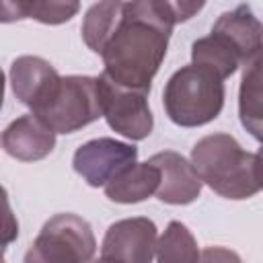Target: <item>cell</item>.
Instances as JSON below:
<instances>
[{
	"mask_svg": "<svg viewBox=\"0 0 263 263\" xmlns=\"http://www.w3.org/2000/svg\"><path fill=\"white\" fill-rule=\"evenodd\" d=\"M175 25L166 0L121 2L115 27L99 53L105 66L103 76L115 86L148 95Z\"/></svg>",
	"mask_w": 263,
	"mask_h": 263,
	"instance_id": "6da1fadb",
	"label": "cell"
},
{
	"mask_svg": "<svg viewBox=\"0 0 263 263\" xmlns=\"http://www.w3.org/2000/svg\"><path fill=\"white\" fill-rule=\"evenodd\" d=\"M261 158L230 134H210L191 148V166L201 183L226 199H249L261 191Z\"/></svg>",
	"mask_w": 263,
	"mask_h": 263,
	"instance_id": "7a4b0ae2",
	"label": "cell"
},
{
	"mask_svg": "<svg viewBox=\"0 0 263 263\" xmlns=\"http://www.w3.org/2000/svg\"><path fill=\"white\" fill-rule=\"evenodd\" d=\"M224 80L193 64L179 68L162 90L168 119L181 127H199L214 121L224 107Z\"/></svg>",
	"mask_w": 263,
	"mask_h": 263,
	"instance_id": "3957f363",
	"label": "cell"
},
{
	"mask_svg": "<svg viewBox=\"0 0 263 263\" xmlns=\"http://www.w3.org/2000/svg\"><path fill=\"white\" fill-rule=\"evenodd\" d=\"M31 115L43 121L53 134H72L86 127L103 117L101 76H60L55 88Z\"/></svg>",
	"mask_w": 263,
	"mask_h": 263,
	"instance_id": "277c9868",
	"label": "cell"
},
{
	"mask_svg": "<svg viewBox=\"0 0 263 263\" xmlns=\"http://www.w3.org/2000/svg\"><path fill=\"white\" fill-rule=\"evenodd\" d=\"M97 238L90 224L70 212L51 216L29 245L23 263H90Z\"/></svg>",
	"mask_w": 263,
	"mask_h": 263,
	"instance_id": "5b68a950",
	"label": "cell"
},
{
	"mask_svg": "<svg viewBox=\"0 0 263 263\" xmlns=\"http://www.w3.org/2000/svg\"><path fill=\"white\" fill-rule=\"evenodd\" d=\"M103 82V117L109 127L127 140H144L152 134L154 117L148 95L115 86L101 74Z\"/></svg>",
	"mask_w": 263,
	"mask_h": 263,
	"instance_id": "8992f818",
	"label": "cell"
},
{
	"mask_svg": "<svg viewBox=\"0 0 263 263\" xmlns=\"http://www.w3.org/2000/svg\"><path fill=\"white\" fill-rule=\"evenodd\" d=\"M138 148L115 138H95L76 148L72 166L90 185L105 187L119 171L136 162Z\"/></svg>",
	"mask_w": 263,
	"mask_h": 263,
	"instance_id": "52a82bcc",
	"label": "cell"
},
{
	"mask_svg": "<svg viewBox=\"0 0 263 263\" xmlns=\"http://www.w3.org/2000/svg\"><path fill=\"white\" fill-rule=\"evenodd\" d=\"M158 228L150 218L136 216L113 222L103 238L101 257L119 263H152Z\"/></svg>",
	"mask_w": 263,
	"mask_h": 263,
	"instance_id": "ba28073f",
	"label": "cell"
},
{
	"mask_svg": "<svg viewBox=\"0 0 263 263\" xmlns=\"http://www.w3.org/2000/svg\"><path fill=\"white\" fill-rule=\"evenodd\" d=\"M160 173V181L156 187V197L171 205H187L195 201L201 193V181L191 166V162L173 150L156 152L148 158Z\"/></svg>",
	"mask_w": 263,
	"mask_h": 263,
	"instance_id": "9c48e42d",
	"label": "cell"
},
{
	"mask_svg": "<svg viewBox=\"0 0 263 263\" xmlns=\"http://www.w3.org/2000/svg\"><path fill=\"white\" fill-rule=\"evenodd\" d=\"M60 80L58 70L39 55H21L10 66V86L14 97L31 109H39Z\"/></svg>",
	"mask_w": 263,
	"mask_h": 263,
	"instance_id": "30bf717a",
	"label": "cell"
},
{
	"mask_svg": "<svg viewBox=\"0 0 263 263\" xmlns=\"http://www.w3.org/2000/svg\"><path fill=\"white\" fill-rule=\"evenodd\" d=\"M261 23L249 4H238L234 10L222 12L212 27V33L238 53L242 66L261 58Z\"/></svg>",
	"mask_w": 263,
	"mask_h": 263,
	"instance_id": "8fae6325",
	"label": "cell"
},
{
	"mask_svg": "<svg viewBox=\"0 0 263 263\" xmlns=\"http://www.w3.org/2000/svg\"><path fill=\"white\" fill-rule=\"evenodd\" d=\"M2 148L8 156L23 162L41 160L55 148V134L29 113L8 123L2 132Z\"/></svg>",
	"mask_w": 263,
	"mask_h": 263,
	"instance_id": "7c38bea8",
	"label": "cell"
},
{
	"mask_svg": "<svg viewBox=\"0 0 263 263\" xmlns=\"http://www.w3.org/2000/svg\"><path fill=\"white\" fill-rule=\"evenodd\" d=\"M158 181L160 173L154 164L132 162L105 185V195L115 203H138L156 193Z\"/></svg>",
	"mask_w": 263,
	"mask_h": 263,
	"instance_id": "4fadbf2b",
	"label": "cell"
},
{
	"mask_svg": "<svg viewBox=\"0 0 263 263\" xmlns=\"http://www.w3.org/2000/svg\"><path fill=\"white\" fill-rule=\"evenodd\" d=\"M191 64L216 74L220 80L232 76L238 66H242L238 53L218 35L210 33L191 45Z\"/></svg>",
	"mask_w": 263,
	"mask_h": 263,
	"instance_id": "5bb4252c",
	"label": "cell"
},
{
	"mask_svg": "<svg viewBox=\"0 0 263 263\" xmlns=\"http://www.w3.org/2000/svg\"><path fill=\"white\" fill-rule=\"evenodd\" d=\"M242 68L238 92L240 123L255 140H261V58H255Z\"/></svg>",
	"mask_w": 263,
	"mask_h": 263,
	"instance_id": "9a60e30c",
	"label": "cell"
},
{
	"mask_svg": "<svg viewBox=\"0 0 263 263\" xmlns=\"http://www.w3.org/2000/svg\"><path fill=\"white\" fill-rule=\"evenodd\" d=\"M154 255L156 263H197L199 249L191 230L183 222L173 220L156 240Z\"/></svg>",
	"mask_w": 263,
	"mask_h": 263,
	"instance_id": "2e32d148",
	"label": "cell"
},
{
	"mask_svg": "<svg viewBox=\"0 0 263 263\" xmlns=\"http://www.w3.org/2000/svg\"><path fill=\"white\" fill-rule=\"evenodd\" d=\"M119 10H121V2H97L86 10L80 31L88 49H92L95 53H101L103 45L107 43L115 27Z\"/></svg>",
	"mask_w": 263,
	"mask_h": 263,
	"instance_id": "e0dca14e",
	"label": "cell"
},
{
	"mask_svg": "<svg viewBox=\"0 0 263 263\" xmlns=\"http://www.w3.org/2000/svg\"><path fill=\"white\" fill-rule=\"evenodd\" d=\"M80 10V4L74 0L58 2V0H25V16L39 21L43 25H62L68 23L76 12Z\"/></svg>",
	"mask_w": 263,
	"mask_h": 263,
	"instance_id": "ac0fdd59",
	"label": "cell"
},
{
	"mask_svg": "<svg viewBox=\"0 0 263 263\" xmlns=\"http://www.w3.org/2000/svg\"><path fill=\"white\" fill-rule=\"evenodd\" d=\"M18 236V220L10 208L8 193L0 185V251L4 253L10 242H14Z\"/></svg>",
	"mask_w": 263,
	"mask_h": 263,
	"instance_id": "d6986e66",
	"label": "cell"
},
{
	"mask_svg": "<svg viewBox=\"0 0 263 263\" xmlns=\"http://www.w3.org/2000/svg\"><path fill=\"white\" fill-rule=\"evenodd\" d=\"M197 263H242L240 255L226 247H205L199 253Z\"/></svg>",
	"mask_w": 263,
	"mask_h": 263,
	"instance_id": "ffe728a7",
	"label": "cell"
},
{
	"mask_svg": "<svg viewBox=\"0 0 263 263\" xmlns=\"http://www.w3.org/2000/svg\"><path fill=\"white\" fill-rule=\"evenodd\" d=\"M25 16V0H0V23L23 21Z\"/></svg>",
	"mask_w": 263,
	"mask_h": 263,
	"instance_id": "44dd1931",
	"label": "cell"
},
{
	"mask_svg": "<svg viewBox=\"0 0 263 263\" xmlns=\"http://www.w3.org/2000/svg\"><path fill=\"white\" fill-rule=\"evenodd\" d=\"M4 72H2V68H0V109H2V103H4Z\"/></svg>",
	"mask_w": 263,
	"mask_h": 263,
	"instance_id": "7402d4cb",
	"label": "cell"
},
{
	"mask_svg": "<svg viewBox=\"0 0 263 263\" xmlns=\"http://www.w3.org/2000/svg\"><path fill=\"white\" fill-rule=\"evenodd\" d=\"M90 263H119V261H115V259H107V257H99V259H92Z\"/></svg>",
	"mask_w": 263,
	"mask_h": 263,
	"instance_id": "603a6c76",
	"label": "cell"
},
{
	"mask_svg": "<svg viewBox=\"0 0 263 263\" xmlns=\"http://www.w3.org/2000/svg\"><path fill=\"white\" fill-rule=\"evenodd\" d=\"M0 263H4V253L0 251Z\"/></svg>",
	"mask_w": 263,
	"mask_h": 263,
	"instance_id": "cb8c5ba5",
	"label": "cell"
}]
</instances>
